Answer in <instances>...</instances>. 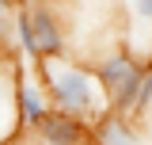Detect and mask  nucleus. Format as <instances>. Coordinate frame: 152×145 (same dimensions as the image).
<instances>
[{"label":"nucleus","instance_id":"nucleus-1","mask_svg":"<svg viewBox=\"0 0 152 145\" xmlns=\"http://www.w3.org/2000/svg\"><path fill=\"white\" fill-rule=\"evenodd\" d=\"M38 80L50 95L53 111H65L72 118H84V122H99L103 115H110V99L95 76V65L84 61V57H46L38 61Z\"/></svg>","mask_w":152,"mask_h":145},{"label":"nucleus","instance_id":"nucleus-2","mask_svg":"<svg viewBox=\"0 0 152 145\" xmlns=\"http://www.w3.org/2000/svg\"><path fill=\"white\" fill-rule=\"evenodd\" d=\"M91 65H95V76H99V84H103V92H107V99H110V111L133 118V115H137V95H141V84H145L148 65L137 61L133 54H126L122 46L103 50Z\"/></svg>","mask_w":152,"mask_h":145},{"label":"nucleus","instance_id":"nucleus-3","mask_svg":"<svg viewBox=\"0 0 152 145\" xmlns=\"http://www.w3.org/2000/svg\"><path fill=\"white\" fill-rule=\"evenodd\" d=\"M27 8H31V23H34L38 61H46V57H65L69 54V38H65V27H61V16H57L53 0H34V4H27Z\"/></svg>","mask_w":152,"mask_h":145},{"label":"nucleus","instance_id":"nucleus-4","mask_svg":"<svg viewBox=\"0 0 152 145\" xmlns=\"http://www.w3.org/2000/svg\"><path fill=\"white\" fill-rule=\"evenodd\" d=\"M15 103H19V126H23V134H31V130H38V122L53 111V103H50V95H46V88H42V80H34V76H27V72H19V88H15ZM19 134V138H23Z\"/></svg>","mask_w":152,"mask_h":145},{"label":"nucleus","instance_id":"nucleus-5","mask_svg":"<svg viewBox=\"0 0 152 145\" xmlns=\"http://www.w3.org/2000/svg\"><path fill=\"white\" fill-rule=\"evenodd\" d=\"M15 88H19V69L0 65V145L19 141V103H15Z\"/></svg>","mask_w":152,"mask_h":145},{"label":"nucleus","instance_id":"nucleus-6","mask_svg":"<svg viewBox=\"0 0 152 145\" xmlns=\"http://www.w3.org/2000/svg\"><path fill=\"white\" fill-rule=\"evenodd\" d=\"M95 145H141V130L133 118L110 111L95 122Z\"/></svg>","mask_w":152,"mask_h":145},{"label":"nucleus","instance_id":"nucleus-7","mask_svg":"<svg viewBox=\"0 0 152 145\" xmlns=\"http://www.w3.org/2000/svg\"><path fill=\"white\" fill-rule=\"evenodd\" d=\"M15 42H19V50L31 57V61H38L34 23H31V8H27V4H19V8H15Z\"/></svg>","mask_w":152,"mask_h":145},{"label":"nucleus","instance_id":"nucleus-8","mask_svg":"<svg viewBox=\"0 0 152 145\" xmlns=\"http://www.w3.org/2000/svg\"><path fill=\"white\" fill-rule=\"evenodd\" d=\"M4 35H8V16L0 12V42H4Z\"/></svg>","mask_w":152,"mask_h":145},{"label":"nucleus","instance_id":"nucleus-9","mask_svg":"<svg viewBox=\"0 0 152 145\" xmlns=\"http://www.w3.org/2000/svg\"><path fill=\"white\" fill-rule=\"evenodd\" d=\"M12 8H15V0H0V12H4V16H8Z\"/></svg>","mask_w":152,"mask_h":145},{"label":"nucleus","instance_id":"nucleus-10","mask_svg":"<svg viewBox=\"0 0 152 145\" xmlns=\"http://www.w3.org/2000/svg\"><path fill=\"white\" fill-rule=\"evenodd\" d=\"M27 4H34V0H27Z\"/></svg>","mask_w":152,"mask_h":145}]
</instances>
